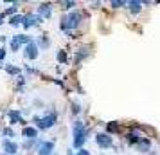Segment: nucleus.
Here are the masks:
<instances>
[{
    "label": "nucleus",
    "instance_id": "22",
    "mask_svg": "<svg viewBox=\"0 0 160 155\" xmlns=\"http://www.w3.org/2000/svg\"><path fill=\"white\" fill-rule=\"evenodd\" d=\"M6 70H8L9 74H18V69H16V67H6Z\"/></svg>",
    "mask_w": 160,
    "mask_h": 155
},
{
    "label": "nucleus",
    "instance_id": "28",
    "mask_svg": "<svg viewBox=\"0 0 160 155\" xmlns=\"http://www.w3.org/2000/svg\"><path fill=\"white\" fill-rule=\"evenodd\" d=\"M2 18H4V15H0V23H2Z\"/></svg>",
    "mask_w": 160,
    "mask_h": 155
},
{
    "label": "nucleus",
    "instance_id": "3",
    "mask_svg": "<svg viewBox=\"0 0 160 155\" xmlns=\"http://www.w3.org/2000/svg\"><path fill=\"white\" fill-rule=\"evenodd\" d=\"M56 119H58L56 112H51V114H49V116H45V117H34V121H36V125H38L40 130H47V128L54 126Z\"/></svg>",
    "mask_w": 160,
    "mask_h": 155
},
{
    "label": "nucleus",
    "instance_id": "1",
    "mask_svg": "<svg viewBox=\"0 0 160 155\" xmlns=\"http://www.w3.org/2000/svg\"><path fill=\"white\" fill-rule=\"evenodd\" d=\"M72 132H74V141H72V144L74 148H83V144H85V141H87V135H88V130H87V126L83 125L81 121H76L72 126Z\"/></svg>",
    "mask_w": 160,
    "mask_h": 155
},
{
    "label": "nucleus",
    "instance_id": "12",
    "mask_svg": "<svg viewBox=\"0 0 160 155\" xmlns=\"http://www.w3.org/2000/svg\"><path fill=\"white\" fill-rule=\"evenodd\" d=\"M23 137L36 139V137H38V130H36V128H31V126H25V128H23Z\"/></svg>",
    "mask_w": 160,
    "mask_h": 155
},
{
    "label": "nucleus",
    "instance_id": "26",
    "mask_svg": "<svg viewBox=\"0 0 160 155\" xmlns=\"http://www.w3.org/2000/svg\"><path fill=\"white\" fill-rule=\"evenodd\" d=\"M42 45H43V47H47V45H49V40H47L45 36H42Z\"/></svg>",
    "mask_w": 160,
    "mask_h": 155
},
{
    "label": "nucleus",
    "instance_id": "18",
    "mask_svg": "<svg viewBox=\"0 0 160 155\" xmlns=\"http://www.w3.org/2000/svg\"><path fill=\"white\" fill-rule=\"evenodd\" d=\"M87 54H88V51H87V49H81V51L78 52V56H76V63H79V61H81L83 58H85Z\"/></svg>",
    "mask_w": 160,
    "mask_h": 155
},
{
    "label": "nucleus",
    "instance_id": "16",
    "mask_svg": "<svg viewBox=\"0 0 160 155\" xmlns=\"http://www.w3.org/2000/svg\"><path fill=\"white\" fill-rule=\"evenodd\" d=\"M110 6L115 9V8H122V6H128V2H124V0H112V2H110Z\"/></svg>",
    "mask_w": 160,
    "mask_h": 155
},
{
    "label": "nucleus",
    "instance_id": "23",
    "mask_svg": "<svg viewBox=\"0 0 160 155\" xmlns=\"http://www.w3.org/2000/svg\"><path fill=\"white\" fill-rule=\"evenodd\" d=\"M68 155H74V153H72V152H70V153H68ZM78 155H90V153H88V150H85V148H81L79 152H78Z\"/></svg>",
    "mask_w": 160,
    "mask_h": 155
},
{
    "label": "nucleus",
    "instance_id": "13",
    "mask_svg": "<svg viewBox=\"0 0 160 155\" xmlns=\"http://www.w3.org/2000/svg\"><path fill=\"white\" fill-rule=\"evenodd\" d=\"M38 13H40V16L49 18V16H51V4H42L40 9H38Z\"/></svg>",
    "mask_w": 160,
    "mask_h": 155
},
{
    "label": "nucleus",
    "instance_id": "11",
    "mask_svg": "<svg viewBox=\"0 0 160 155\" xmlns=\"http://www.w3.org/2000/svg\"><path fill=\"white\" fill-rule=\"evenodd\" d=\"M128 9H130L131 13H140V9H142V2H138V0H130L128 2Z\"/></svg>",
    "mask_w": 160,
    "mask_h": 155
},
{
    "label": "nucleus",
    "instance_id": "21",
    "mask_svg": "<svg viewBox=\"0 0 160 155\" xmlns=\"http://www.w3.org/2000/svg\"><path fill=\"white\" fill-rule=\"evenodd\" d=\"M76 6V2H63V8L65 9H72Z\"/></svg>",
    "mask_w": 160,
    "mask_h": 155
},
{
    "label": "nucleus",
    "instance_id": "9",
    "mask_svg": "<svg viewBox=\"0 0 160 155\" xmlns=\"http://www.w3.org/2000/svg\"><path fill=\"white\" fill-rule=\"evenodd\" d=\"M4 150H6V153L13 155L16 153V150H18V146H16V142H13V141H4Z\"/></svg>",
    "mask_w": 160,
    "mask_h": 155
},
{
    "label": "nucleus",
    "instance_id": "6",
    "mask_svg": "<svg viewBox=\"0 0 160 155\" xmlns=\"http://www.w3.org/2000/svg\"><path fill=\"white\" fill-rule=\"evenodd\" d=\"M52 150H54V142L52 141H43L38 146V155H51Z\"/></svg>",
    "mask_w": 160,
    "mask_h": 155
},
{
    "label": "nucleus",
    "instance_id": "10",
    "mask_svg": "<svg viewBox=\"0 0 160 155\" xmlns=\"http://www.w3.org/2000/svg\"><path fill=\"white\" fill-rule=\"evenodd\" d=\"M140 141H142V137H140L137 132H130L126 135V142H128V144H138Z\"/></svg>",
    "mask_w": 160,
    "mask_h": 155
},
{
    "label": "nucleus",
    "instance_id": "4",
    "mask_svg": "<svg viewBox=\"0 0 160 155\" xmlns=\"http://www.w3.org/2000/svg\"><path fill=\"white\" fill-rule=\"evenodd\" d=\"M95 142L99 148H112L113 146V139L110 137V133H97L95 135Z\"/></svg>",
    "mask_w": 160,
    "mask_h": 155
},
{
    "label": "nucleus",
    "instance_id": "24",
    "mask_svg": "<svg viewBox=\"0 0 160 155\" xmlns=\"http://www.w3.org/2000/svg\"><path fill=\"white\" fill-rule=\"evenodd\" d=\"M4 133H6L8 137H13V135H15V132H13L11 128H6V130H4Z\"/></svg>",
    "mask_w": 160,
    "mask_h": 155
},
{
    "label": "nucleus",
    "instance_id": "17",
    "mask_svg": "<svg viewBox=\"0 0 160 155\" xmlns=\"http://www.w3.org/2000/svg\"><path fill=\"white\" fill-rule=\"evenodd\" d=\"M22 22H23V16H20V15L13 16V18L9 20V23H11V25H18V23H22Z\"/></svg>",
    "mask_w": 160,
    "mask_h": 155
},
{
    "label": "nucleus",
    "instance_id": "5",
    "mask_svg": "<svg viewBox=\"0 0 160 155\" xmlns=\"http://www.w3.org/2000/svg\"><path fill=\"white\" fill-rule=\"evenodd\" d=\"M22 44H31L29 36H25V34H16V36H13V40H11V51H18V47Z\"/></svg>",
    "mask_w": 160,
    "mask_h": 155
},
{
    "label": "nucleus",
    "instance_id": "20",
    "mask_svg": "<svg viewBox=\"0 0 160 155\" xmlns=\"http://www.w3.org/2000/svg\"><path fill=\"white\" fill-rule=\"evenodd\" d=\"M58 61H61V63H67V52H65V51H59V52H58Z\"/></svg>",
    "mask_w": 160,
    "mask_h": 155
},
{
    "label": "nucleus",
    "instance_id": "15",
    "mask_svg": "<svg viewBox=\"0 0 160 155\" xmlns=\"http://www.w3.org/2000/svg\"><path fill=\"white\" fill-rule=\"evenodd\" d=\"M137 148L140 150V152H149V148H151V142H149L148 139H144V137H142V141H140V142L137 144Z\"/></svg>",
    "mask_w": 160,
    "mask_h": 155
},
{
    "label": "nucleus",
    "instance_id": "27",
    "mask_svg": "<svg viewBox=\"0 0 160 155\" xmlns=\"http://www.w3.org/2000/svg\"><path fill=\"white\" fill-rule=\"evenodd\" d=\"M6 58V51H4V49H0V59H4Z\"/></svg>",
    "mask_w": 160,
    "mask_h": 155
},
{
    "label": "nucleus",
    "instance_id": "2",
    "mask_svg": "<svg viewBox=\"0 0 160 155\" xmlns=\"http://www.w3.org/2000/svg\"><path fill=\"white\" fill-rule=\"evenodd\" d=\"M81 22V13H78V11H72L70 15H67L61 18V29L67 31L68 34H70V31L76 29L78 25H79Z\"/></svg>",
    "mask_w": 160,
    "mask_h": 155
},
{
    "label": "nucleus",
    "instance_id": "25",
    "mask_svg": "<svg viewBox=\"0 0 160 155\" xmlns=\"http://www.w3.org/2000/svg\"><path fill=\"white\" fill-rule=\"evenodd\" d=\"M72 112H74V114H79V105L74 103V105H72Z\"/></svg>",
    "mask_w": 160,
    "mask_h": 155
},
{
    "label": "nucleus",
    "instance_id": "14",
    "mask_svg": "<svg viewBox=\"0 0 160 155\" xmlns=\"http://www.w3.org/2000/svg\"><path fill=\"white\" fill-rule=\"evenodd\" d=\"M9 119H11V123H22V125H25L23 119L20 117V112L18 110H11L9 112Z\"/></svg>",
    "mask_w": 160,
    "mask_h": 155
},
{
    "label": "nucleus",
    "instance_id": "7",
    "mask_svg": "<svg viewBox=\"0 0 160 155\" xmlns=\"http://www.w3.org/2000/svg\"><path fill=\"white\" fill-rule=\"evenodd\" d=\"M25 58H29V59L38 58V45L34 42H31V44L25 45Z\"/></svg>",
    "mask_w": 160,
    "mask_h": 155
},
{
    "label": "nucleus",
    "instance_id": "19",
    "mask_svg": "<svg viewBox=\"0 0 160 155\" xmlns=\"http://www.w3.org/2000/svg\"><path fill=\"white\" fill-rule=\"evenodd\" d=\"M106 130H108V132H119V125H117V123H108V125H106Z\"/></svg>",
    "mask_w": 160,
    "mask_h": 155
},
{
    "label": "nucleus",
    "instance_id": "8",
    "mask_svg": "<svg viewBox=\"0 0 160 155\" xmlns=\"http://www.w3.org/2000/svg\"><path fill=\"white\" fill-rule=\"evenodd\" d=\"M38 22H42V16H36V15L23 16V27H25V29H29V27H32V25H36Z\"/></svg>",
    "mask_w": 160,
    "mask_h": 155
}]
</instances>
